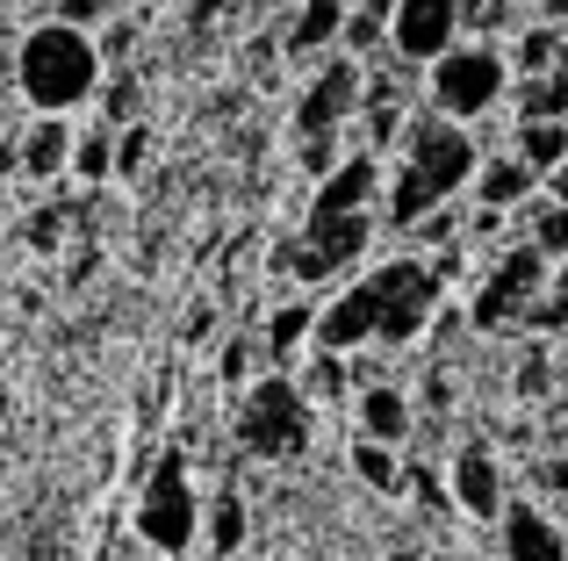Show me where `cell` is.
Returning a JSON list of instances; mask_svg holds the SVG:
<instances>
[{"mask_svg":"<svg viewBox=\"0 0 568 561\" xmlns=\"http://www.w3.org/2000/svg\"><path fill=\"white\" fill-rule=\"evenodd\" d=\"M425 561H468V554H425Z\"/></svg>","mask_w":568,"mask_h":561,"instance_id":"obj_39","label":"cell"},{"mask_svg":"<svg viewBox=\"0 0 568 561\" xmlns=\"http://www.w3.org/2000/svg\"><path fill=\"white\" fill-rule=\"evenodd\" d=\"M425 94H432V115L468 130L511 94V58H504L497 43H460V51H446L439 65L425 72Z\"/></svg>","mask_w":568,"mask_h":561,"instance_id":"obj_3","label":"cell"},{"mask_svg":"<svg viewBox=\"0 0 568 561\" xmlns=\"http://www.w3.org/2000/svg\"><path fill=\"white\" fill-rule=\"evenodd\" d=\"M511 152L526 159L540 181H555L568 166V123H511Z\"/></svg>","mask_w":568,"mask_h":561,"instance_id":"obj_20","label":"cell"},{"mask_svg":"<svg viewBox=\"0 0 568 561\" xmlns=\"http://www.w3.org/2000/svg\"><path fill=\"white\" fill-rule=\"evenodd\" d=\"M446 490H454V511H460V519L497 526L504 511H511V497H504V461L483 447V439L454 447V461H446Z\"/></svg>","mask_w":568,"mask_h":561,"instance_id":"obj_10","label":"cell"},{"mask_svg":"<svg viewBox=\"0 0 568 561\" xmlns=\"http://www.w3.org/2000/svg\"><path fill=\"white\" fill-rule=\"evenodd\" d=\"M260 346H266V375H295L303 346H317V303H274Z\"/></svg>","mask_w":568,"mask_h":561,"instance_id":"obj_15","label":"cell"},{"mask_svg":"<svg viewBox=\"0 0 568 561\" xmlns=\"http://www.w3.org/2000/svg\"><path fill=\"white\" fill-rule=\"evenodd\" d=\"M518 123H568V58L540 80H518Z\"/></svg>","mask_w":568,"mask_h":561,"instance_id":"obj_21","label":"cell"},{"mask_svg":"<svg viewBox=\"0 0 568 561\" xmlns=\"http://www.w3.org/2000/svg\"><path fill=\"white\" fill-rule=\"evenodd\" d=\"M245 540H252V511H245V497L223 482V490L209 497V511H202V548L216 561H245Z\"/></svg>","mask_w":568,"mask_h":561,"instance_id":"obj_18","label":"cell"},{"mask_svg":"<svg viewBox=\"0 0 568 561\" xmlns=\"http://www.w3.org/2000/svg\"><path fill=\"white\" fill-rule=\"evenodd\" d=\"M367 288H375V309H382V346H410V338H425L432 324H439V295L446 280L432 274V259L403 253V259H382L375 274H367Z\"/></svg>","mask_w":568,"mask_h":561,"instance_id":"obj_6","label":"cell"},{"mask_svg":"<svg viewBox=\"0 0 568 561\" xmlns=\"http://www.w3.org/2000/svg\"><path fill=\"white\" fill-rule=\"evenodd\" d=\"M526 224H532L526 238L540 245V253L555 259V267H568V210H561V202H547V195H540V202L526 210Z\"/></svg>","mask_w":568,"mask_h":561,"instance_id":"obj_25","label":"cell"},{"mask_svg":"<svg viewBox=\"0 0 568 561\" xmlns=\"http://www.w3.org/2000/svg\"><path fill=\"white\" fill-rule=\"evenodd\" d=\"M0 425H8V381H0Z\"/></svg>","mask_w":568,"mask_h":561,"instance_id":"obj_37","label":"cell"},{"mask_svg":"<svg viewBox=\"0 0 568 561\" xmlns=\"http://www.w3.org/2000/svg\"><path fill=\"white\" fill-rule=\"evenodd\" d=\"M375 338H382V309H375V288H367V280H353L332 303H317V353L353 360V353L375 346Z\"/></svg>","mask_w":568,"mask_h":561,"instance_id":"obj_11","label":"cell"},{"mask_svg":"<svg viewBox=\"0 0 568 561\" xmlns=\"http://www.w3.org/2000/svg\"><path fill=\"white\" fill-rule=\"evenodd\" d=\"M532 195H540V173H532L518 152L483 159V173H475V202H483V216H518V210H532Z\"/></svg>","mask_w":568,"mask_h":561,"instance_id":"obj_13","label":"cell"},{"mask_svg":"<svg viewBox=\"0 0 568 561\" xmlns=\"http://www.w3.org/2000/svg\"><path fill=\"white\" fill-rule=\"evenodd\" d=\"M346 8H388V0H346Z\"/></svg>","mask_w":568,"mask_h":561,"instance_id":"obj_38","label":"cell"},{"mask_svg":"<svg viewBox=\"0 0 568 561\" xmlns=\"http://www.w3.org/2000/svg\"><path fill=\"white\" fill-rule=\"evenodd\" d=\"M497 540H504V561H568V533L540 504H511L497 519Z\"/></svg>","mask_w":568,"mask_h":561,"instance_id":"obj_14","label":"cell"},{"mask_svg":"<svg viewBox=\"0 0 568 561\" xmlns=\"http://www.w3.org/2000/svg\"><path fill=\"white\" fill-rule=\"evenodd\" d=\"M555 288V259L540 253V245H511V253L489 267V280L475 288V303H468V324L475 332H526V317H532V303Z\"/></svg>","mask_w":568,"mask_h":561,"instance_id":"obj_5","label":"cell"},{"mask_svg":"<svg viewBox=\"0 0 568 561\" xmlns=\"http://www.w3.org/2000/svg\"><path fill=\"white\" fill-rule=\"evenodd\" d=\"M237 447L260 461H295L310 447V396L295 375H260L237 410Z\"/></svg>","mask_w":568,"mask_h":561,"instance_id":"obj_4","label":"cell"},{"mask_svg":"<svg viewBox=\"0 0 568 561\" xmlns=\"http://www.w3.org/2000/svg\"><path fill=\"white\" fill-rule=\"evenodd\" d=\"M388 14H396V0H388V8H346V43H338V51L346 58L388 51Z\"/></svg>","mask_w":568,"mask_h":561,"instance_id":"obj_24","label":"cell"},{"mask_svg":"<svg viewBox=\"0 0 568 561\" xmlns=\"http://www.w3.org/2000/svg\"><path fill=\"white\" fill-rule=\"evenodd\" d=\"M51 22H65V29H80V37H94L101 22H115V0H58Z\"/></svg>","mask_w":568,"mask_h":561,"instance_id":"obj_30","label":"cell"},{"mask_svg":"<svg viewBox=\"0 0 568 561\" xmlns=\"http://www.w3.org/2000/svg\"><path fill=\"white\" fill-rule=\"evenodd\" d=\"M72 144H80V130H65V115H37V123L22 130L14 166H22L29 181H65L72 173Z\"/></svg>","mask_w":568,"mask_h":561,"instance_id":"obj_16","label":"cell"},{"mask_svg":"<svg viewBox=\"0 0 568 561\" xmlns=\"http://www.w3.org/2000/svg\"><path fill=\"white\" fill-rule=\"evenodd\" d=\"M14 86L37 115H65L101 94V43L65 22H37L14 51Z\"/></svg>","mask_w":568,"mask_h":561,"instance_id":"obj_1","label":"cell"},{"mask_svg":"<svg viewBox=\"0 0 568 561\" xmlns=\"http://www.w3.org/2000/svg\"><path fill=\"white\" fill-rule=\"evenodd\" d=\"M532 482H540V490L555 497V504H568V453H547V461L532 468Z\"/></svg>","mask_w":568,"mask_h":561,"instance_id":"obj_33","label":"cell"},{"mask_svg":"<svg viewBox=\"0 0 568 561\" xmlns=\"http://www.w3.org/2000/svg\"><path fill=\"white\" fill-rule=\"evenodd\" d=\"M202 497H194V482H187V453L173 447V453H159V468L144 476V490H138V540L152 548L159 561H181L187 548H202Z\"/></svg>","mask_w":568,"mask_h":561,"instance_id":"obj_2","label":"cell"},{"mask_svg":"<svg viewBox=\"0 0 568 561\" xmlns=\"http://www.w3.org/2000/svg\"><path fill=\"white\" fill-rule=\"evenodd\" d=\"M260 360H266V346H260V338H231V346L216 353V375L231 381V389H245V381H252V367H260Z\"/></svg>","mask_w":568,"mask_h":561,"instance_id":"obj_28","label":"cell"},{"mask_svg":"<svg viewBox=\"0 0 568 561\" xmlns=\"http://www.w3.org/2000/svg\"><path fill=\"white\" fill-rule=\"evenodd\" d=\"M382 187H388L382 159L361 144V152H353L346 166L332 173V181H317V195H310V216H367V210H375V195H382Z\"/></svg>","mask_w":568,"mask_h":561,"instance_id":"obj_12","label":"cell"},{"mask_svg":"<svg viewBox=\"0 0 568 561\" xmlns=\"http://www.w3.org/2000/svg\"><path fill=\"white\" fill-rule=\"evenodd\" d=\"M526 332H568V267H555V288H547L540 303H532Z\"/></svg>","mask_w":568,"mask_h":561,"instance_id":"obj_29","label":"cell"},{"mask_svg":"<svg viewBox=\"0 0 568 561\" xmlns=\"http://www.w3.org/2000/svg\"><path fill=\"white\" fill-rule=\"evenodd\" d=\"M561 65V37L555 29H526V37L511 43V72L518 80H540V72H555Z\"/></svg>","mask_w":568,"mask_h":561,"instance_id":"obj_26","label":"cell"},{"mask_svg":"<svg viewBox=\"0 0 568 561\" xmlns=\"http://www.w3.org/2000/svg\"><path fill=\"white\" fill-rule=\"evenodd\" d=\"M410 432H417V404L396 389V381H367V389H361V439H375V447H403Z\"/></svg>","mask_w":568,"mask_h":561,"instance_id":"obj_17","label":"cell"},{"mask_svg":"<svg viewBox=\"0 0 568 561\" xmlns=\"http://www.w3.org/2000/svg\"><path fill=\"white\" fill-rule=\"evenodd\" d=\"M518 389H526V396H547V360H540V353H526V367H518Z\"/></svg>","mask_w":568,"mask_h":561,"instance_id":"obj_34","label":"cell"},{"mask_svg":"<svg viewBox=\"0 0 568 561\" xmlns=\"http://www.w3.org/2000/svg\"><path fill=\"white\" fill-rule=\"evenodd\" d=\"M460 22H468V0H396V14H388V58L432 72L446 51H460Z\"/></svg>","mask_w":568,"mask_h":561,"instance_id":"obj_9","label":"cell"},{"mask_svg":"<svg viewBox=\"0 0 568 561\" xmlns=\"http://www.w3.org/2000/svg\"><path fill=\"white\" fill-rule=\"evenodd\" d=\"M346 367H353V360L317 353V360H310V375H303V396H310V404H332V396H346Z\"/></svg>","mask_w":568,"mask_h":561,"instance_id":"obj_27","label":"cell"},{"mask_svg":"<svg viewBox=\"0 0 568 561\" xmlns=\"http://www.w3.org/2000/svg\"><path fill=\"white\" fill-rule=\"evenodd\" d=\"M382 561H425V554H410V548H396V554H382Z\"/></svg>","mask_w":568,"mask_h":561,"instance_id":"obj_36","label":"cell"},{"mask_svg":"<svg viewBox=\"0 0 568 561\" xmlns=\"http://www.w3.org/2000/svg\"><path fill=\"white\" fill-rule=\"evenodd\" d=\"M29 245H37V253H58V245H65V210H37L29 216Z\"/></svg>","mask_w":568,"mask_h":561,"instance_id":"obj_31","label":"cell"},{"mask_svg":"<svg viewBox=\"0 0 568 561\" xmlns=\"http://www.w3.org/2000/svg\"><path fill=\"white\" fill-rule=\"evenodd\" d=\"M72 173H80L87 187L115 181V130L109 123H101V130H80V144H72Z\"/></svg>","mask_w":568,"mask_h":561,"instance_id":"obj_23","label":"cell"},{"mask_svg":"<svg viewBox=\"0 0 568 561\" xmlns=\"http://www.w3.org/2000/svg\"><path fill=\"white\" fill-rule=\"evenodd\" d=\"M361 101H367V72H361V58L338 51L332 65H324L317 80L303 86V101H295V144L346 137V123L361 115Z\"/></svg>","mask_w":568,"mask_h":561,"instance_id":"obj_8","label":"cell"},{"mask_svg":"<svg viewBox=\"0 0 568 561\" xmlns=\"http://www.w3.org/2000/svg\"><path fill=\"white\" fill-rule=\"evenodd\" d=\"M410 490H417V504H425V511H454V490H446L432 468H410Z\"/></svg>","mask_w":568,"mask_h":561,"instance_id":"obj_32","label":"cell"},{"mask_svg":"<svg viewBox=\"0 0 568 561\" xmlns=\"http://www.w3.org/2000/svg\"><path fill=\"white\" fill-rule=\"evenodd\" d=\"M353 476H361L375 497H403V490H410V468H403V453H396V447H375V439H361V447H353Z\"/></svg>","mask_w":568,"mask_h":561,"instance_id":"obj_22","label":"cell"},{"mask_svg":"<svg viewBox=\"0 0 568 561\" xmlns=\"http://www.w3.org/2000/svg\"><path fill=\"white\" fill-rule=\"evenodd\" d=\"M346 43V0H303L288 22V51H338Z\"/></svg>","mask_w":568,"mask_h":561,"instance_id":"obj_19","label":"cell"},{"mask_svg":"<svg viewBox=\"0 0 568 561\" xmlns=\"http://www.w3.org/2000/svg\"><path fill=\"white\" fill-rule=\"evenodd\" d=\"M417 173L432 181V195L454 202V195H475V173H483V152H475V130L446 123V115H417L410 123V144H403Z\"/></svg>","mask_w":568,"mask_h":561,"instance_id":"obj_7","label":"cell"},{"mask_svg":"<svg viewBox=\"0 0 568 561\" xmlns=\"http://www.w3.org/2000/svg\"><path fill=\"white\" fill-rule=\"evenodd\" d=\"M540 195H547V202H561V210H568V166L555 173V181H540Z\"/></svg>","mask_w":568,"mask_h":561,"instance_id":"obj_35","label":"cell"}]
</instances>
